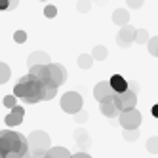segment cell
Segmentation results:
<instances>
[{"label": "cell", "instance_id": "cell-1", "mask_svg": "<svg viewBox=\"0 0 158 158\" xmlns=\"http://www.w3.org/2000/svg\"><path fill=\"white\" fill-rule=\"evenodd\" d=\"M55 94H57V86L52 80H42L31 73L21 78L14 88V95L27 105L38 103V101H50L55 97Z\"/></svg>", "mask_w": 158, "mask_h": 158}, {"label": "cell", "instance_id": "cell-2", "mask_svg": "<svg viewBox=\"0 0 158 158\" xmlns=\"http://www.w3.org/2000/svg\"><path fill=\"white\" fill-rule=\"evenodd\" d=\"M10 152H21V154H31L29 141L21 133L12 130H2L0 131V156L6 158Z\"/></svg>", "mask_w": 158, "mask_h": 158}, {"label": "cell", "instance_id": "cell-3", "mask_svg": "<svg viewBox=\"0 0 158 158\" xmlns=\"http://www.w3.org/2000/svg\"><path fill=\"white\" fill-rule=\"evenodd\" d=\"M27 141H29L31 154H44L50 149V135L42 130H35L27 137Z\"/></svg>", "mask_w": 158, "mask_h": 158}, {"label": "cell", "instance_id": "cell-4", "mask_svg": "<svg viewBox=\"0 0 158 158\" xmlns=\"http://www.w3.org/2000/svg\"><path fill=\"white\" fill-rule=\"evenodd\" d=\"M61 109L69 114H76L80 109H84V99L78 92H67L61 97Z\"/></svg>", "mask_w": 158, "mask_h": 158}, {"label": "cell", "instance_id": "cell-5", "mask_svg": "<svg viewBox=\"0 0 158 158\" xmlns=\"http://www.w3.org/2000/svg\"><path fill=\"white\" fill-rule=\"evenodd\" d=\"M143 122V116L137 109H130V110H122L118 116V124L124 130H137Z\"/></svg>", "mask_w": 158, "mask_h": 158}, {"label": "cell", "instance_id": "cell-6", "mask_svg": "<svg viewBox=\"0 0 158 158\" xmlns=\"http://www.w3.org/2000/svg\"><path fill=\"white\" fill-rule=\"evenodd\" d=\"M112 101H114V105L120 109V112L130 110V109H135V105H137V94L128 88L126 92H122V94H114Z\"/></svg>", "mask_w": 158, "mask_h": 158}, {"label": "cell", "instance_id": "cell-7", "mask_svg": "<svg viewBox=\"0 0 158 158\" xmlns=\"http://www.w3.org/2000/svg\"><path fill=\"white\" fill-rule=\"evenodd\" d=\"M135 32H137V29L131 27L130 23L120 27V31L116 32V42L120 48H130V44L135 42Z\"/></svg>", "mask_w": 158, "mask_h": 158}, {"label": "cell", "instance_id": "cell-8", "mask_svg": "<svg viewBox=\"0 0 158 158\" xmlns=\"http://www.w3.org/2000/svg\"><path fill=\"white\" fill-rule=\"evenodd\" d=\"M48 69H50V78H52V82L55 86L59 88L61 84H65V80H67V71H65L63 65H59V63H48Z\"/></svg>", "mask_w": 158, "mask_h": 158}, {"label": "cell", "instance_id": "cell-9", "mask_svg": "<svg viewBox=\"0 0 158 158\" xmlns=\"http://www.w3.org/2000/svg\"><path fill=\"white\" fill-rule=\"evenodd\" d=\"M23 118H25V107L15 105V107L6 114L4 122H6V126H8V128H14V126H19V124L23 122Z\"/></svg>", "mask_w": 158, "mask_h": 158}, {"label": "cell", "instance_id": "cell-10", "mask_svg": "<svg viewBox=\"0 0 158 158\" xmlns=\"http://www.w3.org/2000/svg\"><path fill=\"white\" fill-rule=\"evenodd\" d=\"M112 95H114V89H112L110 82H99V84H95V88H94V97L99 101V103H103V101L110 99Z\"/></svg>", "mask_w": 158, "mask_h": 158}, {"label": "cell", "instance_id": "cell-11", "mask_svg": "<svg viewBox=\"0 0 158 158\" xmlns=\"http://www.w3.org/2000/svg\"><path fill=\"white\" fill-rule=\"evenodd\" d=\"M112 97H114V95H112ZM112 97L101 103V112H103V116H107V118H110V120H114V118H118V116H120V109L114 105Z\"/></svg>", "mask_w": 158, "mask_h": 158}, {"label": "cell", "instance_id": "cell-12", "mask_svg": "<svg viewBox=\"0 0 158 158\" xmlns=\"http://www.w3.org/2000/svg\"><path fill=\"white\" fill-rule=\"evenodd\" d=\"M74 139H76V145L80 147L82 151H88V149H89V145H92L89 133H88L84 128H76V130H74Z\"/></svg>", "mask_w": 158, "mask_h": 158}, {"label": "cell", "instance_id": "cell-13", "mask_svg": "<svg viewBox=\"0 0 158 158\" xmlns=\"http://www.w3.org/2000/svg\"><path fill=\"white\" fill-rule=\"evenodd\" d=\"M48 63H52V59H50V55H48L46 52H32V53L29 55V59H27V65H29V67H35V65H48Z\"/></svg>", "mask_w": 158, "mask_h": 158}, {"label": "cell", "instance_id": "cell-14", "mask_svg": "<svg viewBox=\"0 0 158 158\" xmlns=\"http://www.w3.org/2000/svg\"><path fill=\"white\" fill-rule=\"evenodd\" d=\"M112 23L120 25V27L128 25L130 23V12H128L126 8H116L114 12H112Z\"/></svg>", "mask_w": 158, "mask_h": 158}, {"label": "cell", "instance_id": "cell-15", "mask_svg": "<svg viewBox=\"0 0 158 158\" xmlns=\"http://www.w3.org/2000/svg\"><path fill=\"white\" fill-rule=\"evenodd\" d=\"M109 82H110L112 89H114V94H122V92H126V89H128V80L122 74H112Z\"/></svg>", "mask_w": 158, "mask_h": 158}, {"label": "cell", "instance_id": "cell-16", "mask_svg": "<svg viewBox=\"0 0 158 158\" xmlns=\"http://www.w3.org/2000/svg\"><path fill=\"white\" fill-rule=\"evenodd\" d=\"M44 158H71V154L65 147H50L46 154H44Z\"/></svg>", "mask_w": 158, "mask_h": 158}, {"label": "cell", "instance_id": "cell-17", "mask_svg": "<svg viewBox=\"0 0 158 158\" xmlns=\"http://www.w3.org/2000/svg\"><path fill=\"white\" fill-rule=\"evenodd\" d=\"M94 61H95V59H94L92 53H80V55H78V61H76V63H78V67H80V69L86 71V69H92Z\"/></svg>", "mask_w": 158, "mask_h": 158}, {"label": "cell", "instance_id": "cell-18", "mask_svg": "<svg viewBox=\"0 0 158 158\" xmlns=\"http://www.w3.org/2000/svg\"><path fill=\"white\" fill-rule=\"evenodd\" d=\"M92 55H94L95 61H105L109 57V50L103 46V44H97V46H94V50H92Z\"/></svg>", "mask_w": 158, "mask_h": 158}, {"label": "cell", "instance_id": "cell-19", "mask_svg": "<svg viewBox=\"0 0 158 158\" xmlns=\"http://www.w3.org/2000/svg\"><path fill=\"white\" fill-rule=\"evenodd\" d=\"M10 78H12V69L4 61H0V84H6Z\"/></svg>", "mask_w": 158, "mask_h": 158}, {"label": "cell", "instance_id": "cell-20", "mask_svg": "<svg viewBox=\"0 0 158 158\" xmlns=\"http://www.w3.org/2000/svg\"><path fill=\"white\" fill-rule=\"evenodd\" d=\"M145 147H147V151H149L151 154H158V137H156V135L149 137L147 143H145Z\"/></svg>", "mask_w": 158, "mask_h": 158}, {"label": "cell", "instance_id": "cell-21", "mask_svg": "<svg viewBox=\"0 0 158 158\" xmlns=\"http://www.w3.org/2000/svg\"><path fill=\"white\" fill-rule=\"evenodd\" d=\"M149 40H151L149 31H147V29H137V32H135V42H137V44H147Z\"/></svg>", "mask_w": 158, "mask_h": 158}, {"label": "cell", "instance_id": "cell-22", "mask_svg": "<svg viewBox=\"0 0 158 158\" xmlns=\"http://www.w3.org/2000/svg\"><path fill=\"white\" fill-rule=\"evenodd\" d=\"M147 50H149L151 55L158 57V36H152L149 42H147Z\"/></svg>", "mask_w": 158, "mask_h": 158}, {"label": "cell", "instance_id": "cell-23", "mask_svg": "<svg viewBox=\"0 0 158 158\" xmlns=\"http://www.w3.org/2000/svg\"><path fill=\"white\" fill-rule=\"evenodd\" d=\"M19 0H0V12H12Z\"/></svg>", "mask_w": 158, "mask_h": 158}, {"label": "cell", "instance_id": "cell-24", "mask_svg": "<svg viewBox=\"0 0 158 158\" xmlns=\"http://www.w3.org/2000/svg\"><path fill=\"white\" fill-rule=\"evenodd\" d=\"M122 137L126 139V141H137L139 139V128L137 130H124V133H122Z\"/></svg>", "mask_w": 158, "mask_h": 158}, {"label": "cell", "instance_id": "cell-25", "mask_svg": "<svg viewBox=\"0 0 158 158\" xmlns=\"http://www.w3.org/2000/svg\"><path fill=\"white\" fill-rule=\"evenodd\" d=\"M76 10L80 14H88L92 10V0H78L76 2Z\"/></svg>", "mask_w": 158, "mask_h": 158}, {"label": "cell", "instance_id": "cell-26", "mask_svg": "<svg viewBox=\"0 0 158 158\" xmlns=\"http://www.w3.org/2000/svg\"><path fill=\"white\" fill-rule=\"evenodd\" d=\"M2 103H4V107H6V109H10V110H12V109L17 105V97H15L14 94H12V95H6V97L2 99Z\"/></svg>", "mask_w": 158, "mask_h": 158}, {"label": "cell", "instance_id": "cell-27", "mask_svg": "<svg viewBox=\"0 0 158 158\" xmlns=\"http://www.w3.org/2000/svg\"><path fill=\"white\" fill-rule=\"evenodd\" d=\"M88 118H89V114H88V110L86 109H80L74 114V120L78 122V124H84V122H88Z\"/></svg>", "mask_w": 158, "mask_h": 158}, {"label": "cell", "instance_id": "cell-28", "mask_svg": "<svg viewBox=\"0 0 158 158\" xmlns=\"http://www.w3.org/2000/svg\"><path fill=\"white\" fill-rule=\"evenodd\" d=\"M44 15H46L48 19H53L55 15H57V8L52 6V4H48L46 8H44Z\"/></svg>", "mask_w": 158, "mask_h": 158}, {"label": "cell", "instance_id": "cell-29", "mask_svg": "<svg viewBox=\"0 0 158 158\" xmlns=\"http://www.w3.org/2000/svg\"><path fill=\"white\" fill-rule=\"evenodd\" d=\"M14 40H15L17 44H23V42L27 40V32H25L23 29H19V31H15V32H14Z\"/></svg>", "mask_w": 158, "mask_h": 158}, {"label": "cell", "instance_id": "cell-30", "mask_svg": "<svg viewBox=\"0 0 158 158\" xmlns=\"http://www.w3.org/2000/svg\"><path fill=\"white\" fill-rule=\"evenodd\" d=\"M126 4L130 10H141L143 4H145V0H126Z\"/></svg>", "mask_w": 158, "mask_h": 158}, {"label": "cell", "instance_id": "cell-31", "mask_svg": "<svg viewBox=\"0 0 158 158\" xmlns=\"http://www.w3.org/2000/svg\"><path fill=\"white\" fill-rule=\"evenodd\" d=\"M71 158H92V156H89L88 152H84V151H82V152H76V154H71Z\"/></svg>", "mask_w": 158, "mask_h": 158}, {"label": "cell", "instance_id": "cell-32", "mask_svg": "<svg viewBox=\"0 0 158 158\" xmlns=\"http://www.w3.org/2000/svg\"><path fill=\"white\" fill-rule=\"evenodd\" d=\"M151 114H152V116L158 120V103H154V105L151 107Z\"/></svg>", "mask_w": 158, "mask_h": 158}, {"label": "cell", "instance_id": "cell-33", "mask_svg": "<svg viewBox=\"0 0 158 158\" xmlns=\"http://www.w3.org/2000/svg\"><path fill=\"white\" fill-rule=\"evenodd\" d=\"M46 154V152H44ZM44 154H31V158H44Z\"/></svg>", "mask_w": 158, "mask_h": 158}, {"label": "cell", "instance_id": "cell-34", "mask_svg": "<svg viewBox=\"0 0 158 158\" xmlns=\"http://www.w3.org/2000/svg\"><path fill=\"white\" fill-rule=\"evenodd\" d=\"M95 2H97V4H101V6H105V4H107V0H95Z\"/></svg>", "mask_w": 158, "mask_h": 158}, {"label": "cell", "instance_id": "cell-35", "mask_svg": "<svg viewBox=\"0 0 158 158\" xmlns=\"http://www.w3.org/2000/svg\"><path fill=\"white\" fill-rule=\"evenodd\" d=\"M38 2H46V0H38Z\"/></svg>", "mask_w": 158, "mask_h": 158}, {"label": "cell", "instance_id": "cell-36", "mask_svg": "<svg viewBox=\"0 0 158 158\" xmlns=\"http://www.w3.org/2000/svg\"><path fill=\"white\" fill-rule=\"evenodd\" d=\"M0 158H2V156H0Z\"/></svg>", "mask_w": 158, "mask_h": 158}]
</instances>
